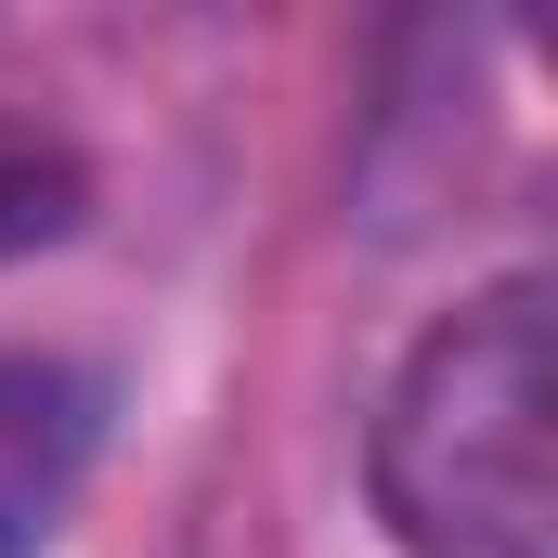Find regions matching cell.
Wrapping results in <instances>:
<instances>
[{"label":"cell","instance_id":"obj_1","mask_svg":"<svg viewBox=\"0 0 558 558\" xmlns=\"http://www.w3.org/2000/svg\"><path fill=\"white\" fill-rule=\"evenodd\" d=\"M558 338L546 274L481 286L441 312L364 441L377 520L403 558H558Z\"/></svg>","mask_w":558,"mask_h":558},{"label":"cell","instance_id":"obj_2","mask_svg":"<svg viewBox=\"0 0 558 558\" xmlns=\"http://www.w3.org/2000/svg\"><path fill=\"white\" fill-rule=\"evenodd\" d=\"M105 441V390L52 351H0V558H26Z\"/></svg>","mask_w":558,"mask_h":558},{"label":"cell","instance_id":"obj_3","mask_svg":"<svg viewBox=\"0 0 558 558\" xmlns=\"http://www.w3.org/2000/svg\"><path fill=\"white\" fill-rule=\"evenodd\" d=\"M78 208H92V169L39 131V118H0V260L78 234Z\"/></svg>","mask_w":558,"mask_h":558}]
</instances>
